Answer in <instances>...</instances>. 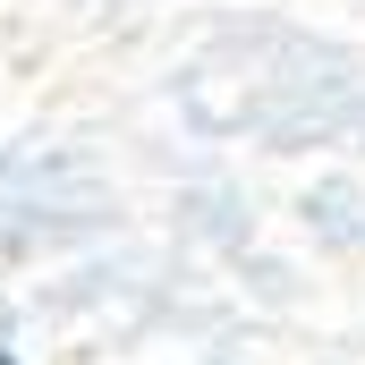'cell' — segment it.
Wrapping results in <instances>:
<instances>
[]
</instances>
